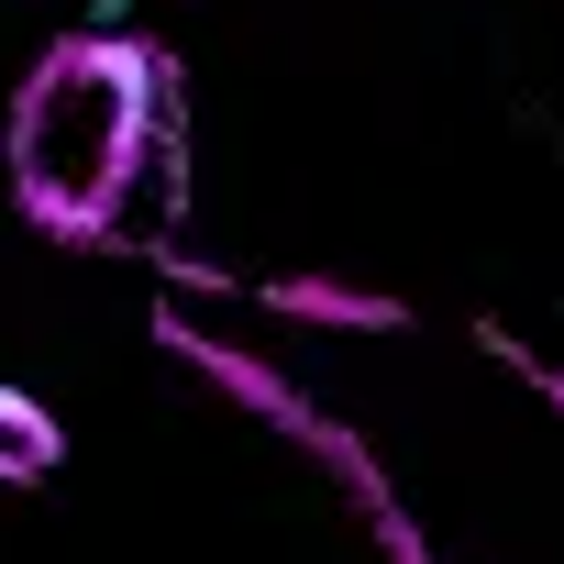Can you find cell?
I'll return each mask as SVG.
<instances>
[{"mask_svg": "<svg viewBox=\"0 0 564 564\" xmlns=\"http://www.w3.org/2000/svg\"><path fill=\"white\" fill-rule=\"evenodd\" d=\"M177 133V78L166 56L122 34H67L12 111V199L56 243H111L122 199L144 188V144Z\"/></svg>", "mask_w": 564, "mask_h": 564, "instance_id": "6da1fadb", "label": "cell"}, {"mask_svg": "<svg viewBox=\"0 0 564 564\" xmlns=\"http://www.w3.org/2000/svg\"><path fill=\"white\" fill-rule=\"evenodd\" d=\"M265 311H289V322H333V333H399V300H388V289H344V276H276Z\"/></svg>", "mask_w": 564, "mask_h": 564, "instance_id": "7a4b0ae2", "label": "cell"}, {"mask_svg": "<svg viewBox=\"0 0 564 564\" xmlns=\"http://www.w3.org/2000/svg\"><path fill=\"white\" fill-rule=\"evenodd\" d=\"M67 465V432L34 388H0V487H45Z\"/></svg>", "mask_w": 564, "mask_h": 564, "instance_id": "3957f363", "label": "cell"}]
</instances>
